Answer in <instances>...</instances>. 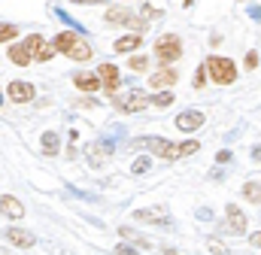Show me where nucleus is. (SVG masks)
Wrapping results in <instances>:
<instances>
[{
    "label": "nucleus",
    "mask_w": 261,
    "mask_h": 255,
    "mask_svg": "<svg viewBox=\"0 0 261 255\" xmlns=\"http://www.w3.org/2000/svg\"><path fill=\"white\" fill-rule=\"evenodd\" d=\"M134 219H137V222H164V225L170 222V219H167V210H164V207H149V210H137V213H134Z\"/></svg>",
    "instance_id": "4468645a"
},
{
    "label": "nucleus",
    "mask_w": 261,
    "mask_h": 255,
    "mask_svg": "<svg viewBox=\"0 0 261 255\" xmlns=\"http://www.w3.org/2000/svg\"><path fill=\"white\" fill-rule=\"evenodd\" d=\"M143 15H146V21H155V18H161V9H152V6H143Z\"/></svg>",
    "instance_id": "cd10ccee"
},
{
    "label": "nucleus",
    "mask_w": 261,
    "mask_h": 255,
    "mask_svg": "<svg viewBox=\"0 0 261 255\" xmlns=\"http://www.w3.org/2000/svg\"><path fill=\"white\" fill-rule=\"evenodd\" d=\"M152 167V158H137L134 164H130V173H146Z\"/></svg>",
    "instance_id": "393cba45"
},
{
    "label": "nucleus",
    "mask_w": 261,
    "mask_h": 255,
    "mask_svg": "<svg viewBox=\"0 0 261 255\" xmlns=\"http://www.w3.org/2000/svg\"><path fill=\"white\" fill-rule=\"evenodd\" d=\"M155 55H158V61H164V64L179 61V55H182V40H179L176 34H164V37H158V43H155Z\"/></svg>",
    "instance_id": "7ed1b4c3"
},
{
    "label": "nucleus",
    "mask_w": 261,
    "mask_h": 255,
    "mask_svg": "<svg viewBox=\"0 0 261 255\" xmlns=\"http://www.w3.org/2000/svg\"><path fill=\"white\" fill-rule=\"evenodd\" d=\"M52 46L58 52H64L67 58H73V61H91V46L85 43V37L79 31H61Z\"/></svg>",
    "instance_id": "f257e3e1"
},
{
    "label": "nucleus",
    "mask_w": 261,
    "mask_h": 255,
    "mask_svg": "<svg viewBox=\"0 0 261 255\" xmlns=\"http://www.w3.org/2000/svg\"><path fill=\"white\" fill-rule=\"evenodd\" d=\"M252 161L261 164V146H252Z\"/></svg>",
    "instance_id": "72a5a7b5"
},
{
    "label": "nucleus",
    "mask_w": 261,
    "mask_h": 255,
    "mask_svg": "<svg viewBox=\"0 0 261 255\" xmlns=\"http://www.w3.org/2000/svg\"><path fill=\"white\" fill-rule=\"evenodd\" d=\"M6 55H9V61L18 64V67H28V64L34 61V58H31V52H28V46H9V52H6Z\"/></svg>",
    "instance_id": "dca6fc26"
},
{
    "label": "nucleus",
    "mask_w": 261,
    "mask_h": 255,
    "mask_svg": "<svg viewBox=\"0 0 261 255\" xmlns=\"http://www.w3.org/2000/svg\"><path fill=\"white\" fill-rule=\"evenodd\" d=\"M76 107H79V110H94V107H97V104H94V100H79V104H76Z\"/></svg>",
    "instance_id": "473e14b6"
},
{
    "label": "nucleus",
    "mask_w": 261,
    "mask_h": 255,
    "mask_svg": "<svg viewBox=\"0 0 261 255\" xmlns=\"http://www.w3.org/2000/svg\"><path fill=\"white\" fill-rule=\"evenodd\" d=\"M128 67H130V73H143L146 67H149V58H143V55H134L128 61Z\"/></svg>",
    "instance_id": "4be33fe9"
},
{
    "label": "nucleus",
    "mask_w": 261,
    "mask_h": 255,
    "mask_svg": "<svg viewBox=\"0 0 261 255\" xmlns=\"http://www.w3.org/2000/svg\"><path fill=\"white\" fill-rule=\"evenodd\" d=\"M12 37H18V28H15V24H3V28H0V40H3V43H12Z\"/></svg>",
    "instance_id": "5701e85b"
},
{
    "label": "nucleus",
    "mask_w": 261,
    "mask_h": 255,
    "mask_svg": "<svg viewBox=\"0 0 261 255\" xmlns=\"http://www.w3.org/2000/svg\"><path fill=\"white\" fill-rule=\"evenodd\" d=\"M0 203H3V213H6L9 219H21V216H24V207H21V203H18L15 197L3 194V200H0Z\"/></svg>",
    "instance_id": "f3484780"
},
{
    "label": "nucleus",
    "mask_w": 261,
    "mask_h": 255,
    "mask_svg": "<svg viewBox=\"0 0 261 255\" xmlns=\"http://www.w3.org/2000/svg\"><path fill=\"white\" fill-rule=\"evenodd\" d=\"M231 158H234V155H231V152H228V149H222V152H219V155H216V161H219V164H228V161H231Z\"/></svg>",
    "instance_id": "c756f323"
},
{
    "label": "nucleus",
    "mask_w": 261,
    "mask_h": 255,
    "mask_svg": "<svg viewBox=\"0 0 261 255\" xmlns=\"http://www.w3.org/2000/svg\"><path fill=\"white\" fill-rule=\"evenodd\" d=\"M6 94H9L15 104H24V100H34L37 88H34L31 82H9V85H6Z\"/></svg>",
    "instance_id": "9d476101"
},
{
    "label": "nucleus",
    "mask_w": 261,
    "mask_h": 255,
    "mask_svg": "<svg viewBox=\"0 0 261 255\" xmlns=\"http://www.w3.org/2000/svg\"><path fill=\"white\" fill-rule=\"evenodd\" d=\"M243 194H246V200H252V203H261V183H246L243 186Z\"/></svg>",
    "instance_id": "aec40b11"
},
{
    "label": "nucleus",
    "mask_w": 261,
    "mask_h": 255,
    "mask_svg": "<svg viewBox=\"0 0 261 255\" xmlns=\"http://www.w3.org/2000/svg\"><path fill=\"white\" fill-rule=\"evenodd\" d=\"M97 76H100L107 94H116V91H119V70H116L113 64H100V67H97Z\"/></svg>",
    "instance_id": "9b49d317"
},
{
    "label": "nucleus",
    "mask_w": 261,
    "mask_h": 255,
    "mask_svg": "<svg viewBox=\"0 0 261 255\" xmlns=\"http://www.w3.org/2000/svg\"><path fill=\"white\" fill-rule=\"evenodd\" d=\"M176 79H179V76H176V70H173V67H164V70H158V73H152V76H149V85L158 91V88H170Z\"/></svg>",
    "instance_id": "f8f14e48"
},
{
    "label": "nucleus",
    "mask_w": 261,
    "mask_h": 255,
    "mask_svg": "<svg viewBox=\"0 0 261 255\" xmlns=\"http://www.w3.org/2000/svg\"><path fill=\"white\" fill-rule=\"evenodd\" d=\"M206 249H210L213 255H231V252H228V246H225L222 240H216V237H210V240H206Z\"/></svg>",
    "instance_id": "412c9836"
},
{
    "label": "nucleus",
    "mask_w": 261,
    "mask_h": 255,
    "mask_svg": "<svg viewBox=\"0 0 261 255\" xmlns=\"http://www.w3.org/2000/svg\"><path fill=\"white\" fill-rule=\"evenodd\" d=\"M58 149H61V143H58V134L55 131H46L43 134V155H58Z\"/></svg>",
    "instance_id": "a211bd4d"
},
{
    "label": "nucleus",
    "mask_w": 261,
    "mask_h": 255,
    "mask_svg": "<svg viewBox=\"0 0 261 255\" xmlns=\"http://www.w3.org/2000/svg\"><path fill=\"white\" fill-rule=\"evenodd\" d=\"M149 104H152V97H146L143 91H134V88H130L128 94H119L116 97V110H122V113H140Z\"/></svg>",
    "instance_id": "423d86ee"
},
{
    "label": "nucleus",
    "mask_w": 261,
    "mask_h": 255,
    "mask_svg": "<svg viewBox=\"0 0 261 255\" xmlns=\"http://www.w3.org/2000/svg\"><path fill=\"white\" fill-rule=\"evenodd\" d=\"M70 3H97V0H70Z\"/></svg>",
    "instance_id": "c9c22d12"
},
{
    "label": "nucleus",
    "mask_w": 261,
    "mask_h": 255,
    "mask_svg": "<svg viewBox=\"0 0 261 255\" xmlns=\"http://www.w3.org/2000/svg\"><path fill=\"white\" fill-rule=\"evenodd\" d=\"M6 240H9L12 246H21V249H28V246L37 243V237H34L31 231H24V228H9V231H6Z\"/></svg>",
    "instance_id": "ddd939ff"
},
{
    "label": "nucleus",
    "mask_w": 261,
    "mask_h": 255,
    "mask_svg": "<svg viewBox=\"0 0 261 255\" xmlns=\"http://www.w3.org/2000/svg\"><path fill=\"white\" fill-rule=\"evenodd\" d=\"M249 246H255V249H258V246H261V231H255V234L249 237Z\"/></svg>",
    "instance_id": "2f4dec72"
},
{
    "label": "nucleus",
    "mask_w": 261,
    "mask_h": 255,
    "mask_svg": "<svg viewBox=\"0 0 261 255\" xmlns=\"http://www.w3.org/2000/svg\"><path fill=\"white\" fill-rule=\"evenodd\" d=\"M24 46H28V52H31V58H34V61H52V55L58 52L55 46H46V43H43V37H28V40H24Z\"/></svg>",
    "instance_id": "0eeeda50"
},
{
    "label": "nucleus",
    "mask_w": 261,
    "mask_h": 255,
    "mask_svg": "<svg viewBox=\"0 0 261 255\" xmlns=\"http://www.w3.org/2000/svg\"><path fill=\"white\" fill-rule=\"evenodd\" d=\"M152 104H155V107H170V104H173V91H161V94H155Z\"/></svg>",
    "instance_id": "b1692460"
},
{
    "label": "nucleus",
    "mask_w": 261,
    "mask_h": 255,
    "mask_svg": "<svg viewBox=\"0 0 261 255\" xmlns=\"http://www.w3.org/2000/svg\"><path fill=\"white\" fill-rule=\"evenodd\" d=\"M73 82H76L79 91H97L100 88V76H94V73H76Z\"/></svg>",
    "instance_id": "2eb2a0df"
},
{
    "label": "nucleus",
    "mask_w": 261,
    "mask_h": 255,
    "mask_svg": "<svg viewBox=\"0 0 261 255\" xmlns=\"http://www.w3.org/2000/svg\"><path fill=\"white\" fill-rule=\"evenodd\" d=\"M146 146H149L158 158H164V161L182 158V143H170V140H164V137H146Z\"/></svg>",
    "instance_id": "20e7f679"
},
{
    "label": "nucleus",
    "mask_w": 261,
    "mask_h": 255,
    "mask_svg": "<svg viewBox=\"0 0 261 255\" xmlns=\"http://www.w3.org/2000/svg\"><path fill=\"white\" fill-rule=\"evenodd\" d=\"M255 67H258V55L249 52V55H246V70H255Z\"/></svg>",
    "instance_id": "c85d7f7f"
},
{
    "label": "nucleus",
    "mask_w": 261,
    "mask_h": 255,
    "mask_svg": "<svg viewBox=\"0 0 261 255\" xmlns=\"http://www.w3.org/2000/svg\"><path fill=\"white\" fill-rule=\"evenodd\" d=\"M225 219H228V234H243L246 231V216L237 203H228L225 207Z\"/></svg>",
    "instance_id": "6e6552de"
},
{
    "label": "nucleus",
    "mask_w": 261,
    "mask_h": 255,
    "mask_svg": "<svg viewBox=\"0 0 261 255\" xmlns=\"http://www.w3.org/2000/svg\"><path fill=\"white\" fill-rule=\"evenodd\" d=\"M103 21H107V24H125L130 31H143V24H146V18L134 15L128 9H107V12H103Z\"/></svg>",
    "instance_id": "39448f33"
},
{
    "label": "nucleus",
    "mask_w": 261,
    "mask_h": 255,
    "mask_svg": "<svg viewBox=\"0 0 261 255\" xmlns=\"http://www.w3.org/2000/svg\"><path fill=\"white\" fill-rule=\"evenodd\" d=\"M113 252H116V255H140V252H137V246H128V243H119Z\"/></svg>",
    "instance_id": "a878e982"
},
{
    "label": "nucleus",
    "mask_w": 261,
    "mask_h": 255,
    "mask_svg": "<svg viewBox=\"0 0 261 255\" xmlns=\"http://www.w3.org/2000/svg\"><path fill=\"white\" fill-rule=\"evenodd\" d=\"M246 12H249V18H252V21H261V6H249Z\"/></svg>",
    "instance_id": "7c9ffc66"
},
{
    "label": "nucleus",
    "mask_w": 261,
    "mask_h": 255,
    "mask_svg": "<svg viewBox=\"0 0 261 255\" xmlns=\"http://www.w3.org/2000/svg\"><path fill=\"white\" fill-rule=\"evenodd\" d=\"M140 43H143V37L130 34V37H122V40H116V46H113V49H116V52H134Z\"/></svg>",
    "instance_id": "6ab92c4d"
},
{
    "label": "nucleus",
    "mask_w": 261,
    "mask_h": 255,
    "mask_svg": "<svg viewBox=\"0 0 261 255\" xmlns=\"http://www.w3.org/2000/svg\"><path fill=\"white\" fill-rule=\"evenodd\" d=\"M164 255H179L176 249H164Z\"/></svg>",
    "instance_id": "e433bc0d"
},
{
    "label": "nucleus",
    "mask_w": 261,
    "mask_h": 255,
    "mask_svg": "<svg viewBox=\"0 0 261 255\" xmlns=\"http://www.w3.org/2000/svg\"><path fill=\"white\" fill-rule=\"evenodd\" d=\"M203 79H206V64H200L195 73V88H203Z\"/></svg>",
    "instance_id": "bb28decb"
},
{
    "label": "nucleus",
    "mask_w": 261,
    "mask_h": 255,
    "mask_svg": "<svg viewBox=\"0 0 261 255\" xmlns=\"http://www.w3.org/2000/svg\"><path fill=\"white\" fill-rule=\"evenodd\" d=\"M206 70H210V76H213L216 85H231L237 79V67L231 64V58H222V55L206 58Z\"/></svg>",
    "instance_id": "f03ea898"
},
{
    "label": "nucleus",
    "mask_w": 261,
    "mask_h": 255,
    "mask_svg": "<svg viewBox=\"0 0 261 255\" xmlns=\"http://www.w3.org/2000/svg\"><path fill=\"white\" fill-rule=\"evenodd\" d=\"M203 119H206V116H203L200 110H186V113L176 116V128H179L182 134H189V131H197V128L203 125Z\"/></svg>",
    "instance_id": "1a4fd4ad"
},
{
    "label": "nucleus",
    "mask_w": 261,
    "mask_h": 255,
    "mask_svg": "<svg viewBox=\"0 0 261 255\" xmlns=\"http://www.w3.org/2000/svg\"><path fill=\"white\" fill-rule=\"evenodd\" d=\"M197 219H206V222H210V219H213V213H210V210H197Z\"/></svg>",
    "instance_id": "f704fd0d"
},
{
    "label": "nucleus",
    "mask_w": 261,
    "mask_h": 255,
    "mask_svg": "<svg viewBox=\"0 0 261 255\" xmlns=\"http://www.w3.org/2000/svg\"><path fill=\"white\" fill-rule=\"evenodd\" d=\"M186 3H192V0H186Z\"/></svg>",
    "instance_id": "4c0bfd02"
}]
</instances>
